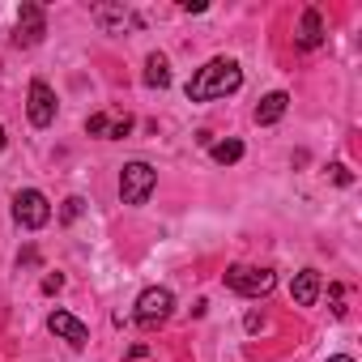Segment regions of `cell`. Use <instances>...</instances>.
I'll return each instance as SVG.
<instances>
[{
    "instance_id": "obj_11",
    "label": "cell",
    "mask_w": 362,
    "mask_h": 362,
    "mask_svg": "<svg viewBox=\"0 0 362 362\" xmlns=\"http://www.w3.org/2000/svg\"><path fill=\"white\" fill-rule=\"evenodd\" d=\"M286 107H290V94H286V90L264 94V98H260V107H256V124H277V119L286 115Z\"/></svg>"
},
{
    "instance_id": "obj_10",
    "label": "cell",
    "mask_w": 362,
    "mask_h": 362,
    "mask_svg": "<svg viewBox=\"0 0 362 362\" xmlns=\"http://www.w3.org/2000/svg\"><path fill=\"white\" fill-rule=\"evenodd\" d=\"M290 294H294V303H298V307H311V303L320 298V273H315V269H303V273H294V286H290Z\"/></svg>"
},
{
    "instance_id": "obj_3",
    "label": "cell",
    "mask_w": 362,
    "mask_h": 362,
    "mask_svg": "<svg viewBox=\"0 0 362 362\" xmlns=\"http://www.w3.org/2000/svg\"><path fill=\"white\" fill-rule=\"evenodd\" d=\"M226 286H230L235 294H243V298H264V294L277 286V277H273V269H256V264H230V269H226Z\"/></svg>"
},
{
    "instance_id": "obj_7",
    "label": "cell",
    "mask_w": 362,
    "mask_h": 362,
    "mask_svg": "<svg viewBox=\"0 0 362 362\" xmlns=\"http://www.w3.org/2000/svg\"><path fill=\"white\" fill-rule=\"evenodd\" d=\"M43 35H47V18H43V9H39V5H22L13 43H18V47H39Z\"/></svg>"
},
{
    "instance_id": "obj_13",
    "label": "cell",
    "mask_w": 362,
    "mask_h": 362,
    "mask_svg": "<svg viewBox=\"0 0 362 362\" xmlns=\"http://www.w3.org/2000/svg\"><path fill=\"white\" fill-rule=\"evenodd\" d=\"M94 18H98V26H103V30H124L128 22H136V26H141V18H132L128 9H94Z\"/></svg>"
},
{
    "instance_id": "obj_8",
    "label": "cell",
    "mask_w": 362,
    "mask_h": 362,
    "mask_svg": "<svg viewBox=\"0 0 362 362\" xmlns=\"http://www.w3.org/2000/svg\"><path fill=\"white\" fill-rule=\"evenodd\" d=\"M47 328H52L60 341H69L73 349H81V345L90 341V328H86L73 311H52V315H47Z\"/></svg>"
},
{
    "instance_id": "obj_18",
    "label": "cell",
    "mask_w": 362,
    "mask_h": 362,
    "mask_svg": "<svg viewBox=\"0 0 362 362\" xmlns=\"http://www.w3.org/2000/svg\"><path fill=\"white\" fill-rule=\"evenodd\" d=\"M60 286H64V277H60V273H52V277H43V294H56Z\"/></svg>"
},
{
    "instance_id": "obj_15",
    "label": "cell",
    "mask_w": 362,
    "mask_h": 362,
    "mask_svg": "<svg viewBox=\"0 0 362 362\" xmlns=\"http://www.w3.org/2000/svg\"><path fill=\"white\" fill-rule=\"evenodd\" d=\"M111 124H115V119L98 111V115H90V119H86V132H90V136H111Z\"/></svg>"
},
{
    "instance_id": "obj_5",
    "label": "cell",
    "mask_w": 362,
    "mask_h": 362,
    "mask_svg": "<svg viewBox=\"0 0 362 362\" xmlns=\"http://www.w3.org/2000/svg\"><path fill=\"white\" fill-rule=\"evenodd\" d=\"M170 311H175V294H170L166 286H149V290H141V298H136V324H141V328H158V324H166Z\"/></svg>"
},
{
    "instance_id": "obj_20",
    "label": "cell",
    "mask_w": 362,
    "mask_h": 362,
    "mask_svg": "<svg viewBox=\"0 0 362 362\" xmlns=\"http://www.w3.org/2000/svg\"><path fill=\"white\" fill-rule=\"evenodd\" d=\"M328 362H354V358H349V354H337V358H328Z\"/></svg>"
},
{
    "instance_id": "obj_16",
    "label": "cell",
    "mask_w": 362,
    "mask_h": 362,
    "mask_svg": "<svg viewBox=\"0 0 362 362\" xmlns=\"http://www.w3.org/2000/svg\"><path fill=\"white\" fill-rule=\"evenodd\" d=\"M81 209H86V201H81V197H69V201H64V209H60V222H64V226H69V222H77V218H81Z\"/></svg>"
},
{
    "instance_id": "obj_9",
    "label": "cell",
    "mask_w": 362,
    "mask_h": 362,
    "mask_svg": "<svg viewBox=\"0 0 362 362\" xmlns=\"http://www.w3.org/2000/svg\"><path fill=\"white\" fill-rule=\"evenodd\" d=\"M294 39H298V47H303V52H315V47L324 43V22H320V13H315V9H307V13H303V22H298V35H294Z\"/></svg>"
},
{
    "instance_id": "obj_19",
    "label": "cell",
    "mask_w": 362,
    "mask_h": 362,
    "mask_svg": "<svg viewBox=\"0 0 362 362\" xmlns=\"http://www.w3.org/2000/svg\"><path fill=\"white\" fill-rule=\"evenodd\" d=\"M332 179H337V184H341V188H345V184H349V170H345V166H341V162H337V166H332Z\"/></svg>"
},
{
    "instance_id": "obj_1",
    "label": "cell",
    "mask_w": 362,
    "mask_h": 362,
    "mask_svg": "<svg viewBox=\"0 0 362 362\" xmlns=\"http://www.w3.org/2000/svg\"><path fill=\"white\" fill-rule=\"evenodd\" d=\"M243 86V69L230 56H214L205 69H197V77L188 81V98L192 103H209V98H226Z\"/></svg>"
},
{
    "instance_id": "obj_2",
    "label": "cell",
    "mask_w": 362,
    "mask_h": 362,
    "mask_svg": "<svg viewBox=\"0 0 362 362\" xmlns=\"http://www.w3.org/2000/svg\"><path fill=\"white\" fill-rule=\"evenodd\" d=\"M153 188H158V170L149 162H128L119 170V201L124 205H145Z\"/></svg>"
},
{
    "instance_id": "obj_4",
    "label": "cell",
    "mask_w": 362,
    "mask_h": 362,
    "mask_svg": "<svg viewBox=\"0 0 362 362\" xmlns=\"http://www.w3.org/2000/svg\"><path fill=\"white\" fill-rule=\"evenodd\" d=\"M13 222L26 226V230H43V226L52 222V205H47V197H43L39 188H22V192L13 197Z\"/></svg>"
},
{
    "instance_id": "obj_21",
    "label": "cell",
    "mask_w": 362,
    "mask_h": 362,
    "mask_svg": "<svg viewBox=\"0 0 362 362\" xmlns=\"http://www.w3.org/2000/svg\"><path fill=\"white\" fill-rule=\"evenodd\" d=\"M0 149H5V128H0Z\"/></svg>"
},
{
    "instance_id": "obj_12",
    "label": "cell",
    "mask_w": 362,
    "mask_h": 362,
    "mask_svg": "<svg viewBox=\"0 0 362 362\" xmlns=\"http://www.w3.org/2000/svg\"><path fill=\"white\" fill-rule=\"evenodd\" d=\"M145 86H149V90H166V86H170V64H166V56L153 52V56L145 60Z\"/></svg>"
},
{
    "instance_id": "obj_14",
    "label": "cell",
    "mask_w": 362,
    "mask_h": 362,
    "mask_svg": "<svg viewBox=\"0 0 362 362\" xmlns=\"http://www.w3.org/2000/svg\"><path fill=\"white\" fill-rule=\"evenodd\" d=\"M209 153H214V162H218V166H230V162H239V158H243V141H218Z\"/></svg>"
},
{
    "instance_id": "obj_6",
    "label": "cell",
    "mask_w": 362,
    "mask_h": 362,
    "mask_svg": "<svg viewBox=\"0 0 362 362\" xmlns=\"http://www.w3.org/2000/svg\"><path fill=\"white\" fill-rule=\"evenodd\" d=\"M26 111H30V124L35 128H47L52 119H56V94H52V86L47 81H30V94H26Z\"/></svg>"
},
{
    "instance_id": "obj_17",
    "label": "cell",
    "mask_w": 362,
    "mask_h": 362,
    "mask_svg": "<svg viewBox=\"0 0 362 362\" xmlns=\"http://www.w3.org/2000/svg\"><path fill=\"white\" fill-rule=\"evenodd\" d=\"M328 303H332V315H345V286H332L328 290Z\"/></svg>"
}]
</instances>
